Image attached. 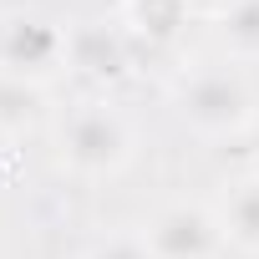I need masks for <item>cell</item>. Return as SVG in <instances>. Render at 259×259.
<instances>
[{"instance_id":"obj_10","label":"cell","mask_w":259,"mask_h":259,"mask_svg":"<svg viewBox=\"0 0 259 259\" xmlns=\"http://www.w3.org/2000/svg\"><path fill=\"white\" fill-rule=\"evenodd\" d=\"M87 259H153V254H148L143 234H138V239H127V234H122V239H102Z\"/></svg>"},{"instance_id":"obj_1","label":"cell","mask_w":259,"mask_h":259,"mask_svg":"<svg viewBox=\"0 0 259 259\" xmlns=\"http://www.w3.org/2000/svg\"><path fill=\"white\" fill-rule=\"evenodd\" d=\"M61 168L76 178H112L133 163V127L107 102H81L61 122Z\"/></svg>"},{"instance_id":"obj_4","label":"cell","mask_w":259,"mask_h":259,"mask_svg":"<svg viewBox=\"0 0 259 259\" xmlns=\"http://www.w3.org/2000/svg\"><path fill=\"white\" fill-rule=\"evenodd\" d=\"M143 244L153 259H224L229 234L219 213H208L203 203H163L148 219Z\"/></svg>"},{"instance_id":"obj_5","label":"cell","mask_w":259,"mask_h":259,"mask_svg":"<svg viewBox=\"0 0 259 259\" xmlns=\"http://www.w3.org/2000/svg\"><path fill=\"white\" fill-rule=\"evenodd\" d=\"M66 46H71V66H81L87 76H122L127 66V31L117 26H102V21L71 26Z\"/></svg>"},{"instance_id":"obj_8","label":"cell","mask_w":259,"mask_h":259,"mask_svg":"<svg viewBox=\"0 0 259 259\" xmlns=\"http://www.w3.org/2000/svg\"><path fill=\"white\" fill-rule=\"evenodd\" d=\"M213 26L229 61H259V0H234Z\"/></svg>"},{"instance_id":"obj_3","label":"cell","mask_w":259,"mask_h":259,"mask_svg":"<svg viewBox=\"0 0 259 259\" xmlns=\"http://www.w3.org/2000/svg\"><path fill=\"white\" fill-rule=\"evenodd\" d=\"M61 66H71L66 31L36 11H6L0 16V76L46 87Z\"/></svg>"},{"instance_id":"obj_2","label":"cell","mask_w":259,"mask_h":259,"mask_svg":"<svg viewBox=\"0 0 259 259\" xmlns=\"http://www.w3.org/2000/svg\"><path fill=\"white\" fill-rule=\"evenodd\" d=\"M178 117L198 138H244L254 133V92L234 66H203L178 87Z\"/></svg>"},{"instance_id":"obj_12","label":"cell","mask_w":259,"mask_h":259,"mask_svg":"<svg viewBox=\"0 0 259 259\" xmlns=\"http://www.w3.org/2000/svg\"><path fill=\"white\" fill-rule=\"evenodd\" d=\"M249 173L259 178V122H254V133H249Z\"/></svg>"},{"instance_id":"obj_9","label":"cell","mask_w":259,"mask_h":259,"mask_svg":"<svg viewBox=\"0 0 259 259\" xmlns=\"http://www.w3.org/2000/svg\"><path fill=\"white\" fill-rule=\"evenodd\" d=\"M41 107H46V92L36 81H16V76H0V133L6 138H21L41 122Z\"/></svg>"},{"instance_id":"obj_6","label":"cell","mask_w":259,"mask_h":259,"mask_svg":"<svg viewBox=\"0 0 259 259\" xmlns=\"http://www.w3.org/2000/svg\"><path fill=\"white\" fill-rule=\"evenodd\" d=\"M122 26H127V36H138L148 46H163V41H173L188 26V6L183 0H127Z\"/></svg>"},{"instance_id":"obj_7","label":"cell","mask_w":259,"mask_h":259,"mask_svg":"<svg viewBox=\"0 0 259 259\" xmlns=\"http://www.w3.org/2000/svg\"><path fill=\"white\" fill-rule=\"evenodd\" d=\"M219 224L229 234L234 249L244 254H259V178H239L229 193H224V208H219Z\"/></svg>"},{"instance_id":"obj_11","label":"cell","mask_w":259,"mask_h":259,"mask_svg":"<svg viewBox=\"0 0 259 259\" xmlns=\"http://www.w3.org/2000/svg\"><path fill=\"white\" fill-rule=\"evenodd\" d=\"M183 6H188V16H208V21H219L234 0H183Z\"/></svg>"}]
</instances>
